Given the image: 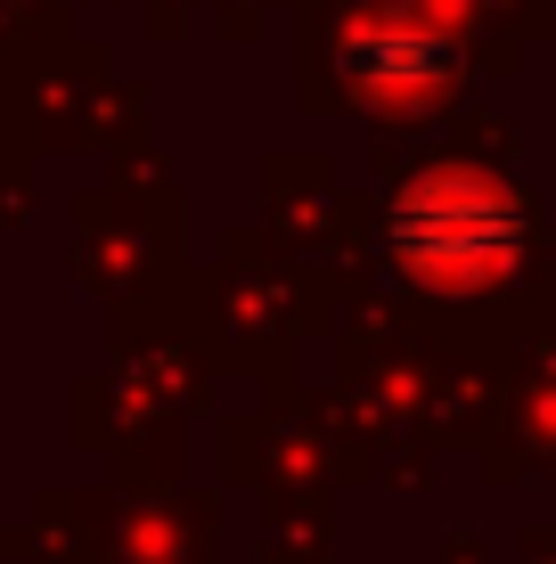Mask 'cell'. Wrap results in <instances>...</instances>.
I'll use <instances>...</instances> for the list:
<instances>
[{"instance_id":"cell-1","label":"cell","mask_w":556,"mask_h":564,"mask_svg":"<svg viewBox=\"0 0 556 564\" xmlns=\"http://www.w3.org/2000/svg\"><path fill=\"white\" fill-rule=\"evenodd\" d=\"M393 246L426 286H475L515 254V205L475 172H434L401 197Z\"/></svg>"}]
</instances>
